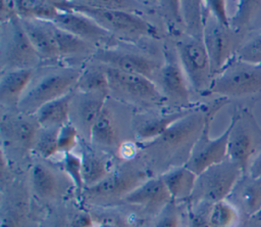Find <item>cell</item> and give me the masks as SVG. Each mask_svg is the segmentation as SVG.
Segmentation results:
<instances>
[{"instance_id": "ba28073f", "label": "cell", "mask_w": 261, "mask_h": 227, "mask_svg": "<svg viewBox=\"0 0 261 227\" xmlns=\"http://www.w3.org/2000/svg\"><path fill=\"white\" fill-rule=\"evenodd\" d=\"M105 71L109 95L112 94L115 100L141 106H155L166 101L154 81L141 75L125 73L109 66H105Z\"/></svg>"}, {"instance_id": "f35d334b", "label": "cell", "mask_w": 261, "mask_h": 227, "mask_svg": "<svg viewBox=\"0 0 261 227\" xmlns=\"http://www.w3.org/2000/svg\"><path fill=\"white\" fill-rule=\"evenodd\" d=\"M71 227H92L93 226V218L90 214L86 212L75 213L70 219Z\"/></svg>"}, {"instance_id": "cb8c5ba5", "label": "cell", "mask_w": 261, "mask_h": 227, "mask_svg": "<svg viewBox=\"0 0 261 227\" xmlns=\"http://www.w3.org/2000/svg\"><path fill=\"white\" fill-rule=\"evenodd\" d=\"M3 133L7 138L25 150L34 149L40 125L35 116H28L20 112V116L9 118L7 121L3 119Z\"/></svg>"}, {"instance_id": "e575fe53", "label": "cell", "mask_w": 261, "mask_h": 227, "mask_svg": "<svg viewBox=\"0 0 261 227\" xmlns=\"http://www.w3.org/2000/svg\"><path fill=\"white\" fill-rule=\"evenodd\" d=\"M181 214L177 207V202L171 200L159 213V217L154 227H180Z\"/></svg>"}, {"instance_id": "9a60e30c", "label": "cell", "mask_w": 261, "mask_h": 227, "mask_svg": "<svg viewBox=\"0 0 261 227\" xmlns=\"http://www.w3.org/2000/svg\"><path fill=\"white\" fill-rule=\"evenodd\" d=\"M108 100L97 118L91 132L90 143L105 149H117L122 145L121 121L117 114V105Z\"/></svg>"}, {"instance_id": "60d3db41", "label": "cell", "mask_w": 261, "mask_h": 227, "mask_svg": "<svg viewBox=\"0 0 261 227\" xmlns=\"http://www.w3.org/2000/svg\"><path fill=\"white\" fill-rule=\"evenodd\" d=\"M248 173L261 181V147L259 149V151L256 153V155L254 156V158L252 160L250 166H249V170Z\"/></svg>"}, {"instance_id": "d6a6232c", "label": "cell", "mask_w": 261, "mask_h": 227, "mask_svg": "<svg viewBox=\"0 0 261 227\" xmlns=\"http://www.w3.org/2000/svg\"><path fill=\"white\" fill-rule=\"evenodd\" d=\"M236 56L246 62L261 64V30L248 35Z\"/></svg>"}, {"instance_id": "30bf717a", "label": "cell", "mask_w": 261, "mask_h": 227, "mask_svg": "<svg viewBox=\"0 0 261 227\" xmlns=\"http://www.w3.org/2000/svg\"><path fill=\"white\" fill-rule=\"evenodd\" d=\"M41 58L32 46L17 14L2 22V72L15 69H35Z\"/></svg>"}, {"instance_id": "44dd1931", "label": "cell", "mask_w": 261, "mask_h": 227, "mask_svg": "<svg viewBox=\"0 0 261 227\" xmlns=\"http://www.w3.org/2000/svg\"><path fill=\"white\" fill-rule=\"evenodd\" d=\"M194 106L180 108L171 112L157 114L141 118L133 125L135 137L141 142H150L162 135L172 124L189 114Z\"/></svg>"}, {"instance_id": "9c48e42d", "label": "cell", "mask_w": 261, "mask_h": 227, "mask_svg": "<svg viewBox=\"0 0 261 227\" xmlns=\"http://www.w3.org/2000/svg\"><path fill=\"white\" fill-rule=\"evenodd\" d=\"M242 175L240 167L226 157L197 176L194 191L188 201L194 206L225 200Z\"/></svg>"}, {"instance_id": "83f0119b", "label": "cell", "mask_w": 261, "mask_h": 227, "mask_svg": "<svg viewBox=\"0 0 261 227\" xmlns=\"http://www.w3.org/2000/svg\"><path fill=\"white\" fill-rule=\"evenodd\" d=\"M81 158L85 188L97 185L111 172L107 158L97 151L85 149Z\"/></svg>"}, {"instance_id": "f1b7e54d", "label": "cell", "mask_w": 261, "mask_h": 227, "mask_svg": "<svg viewBox=\"0 0 261 227\" xmlns=\"http://www.w3.org/2000/svg\"><path fill=\"white\" fill-rule=\"evenodd\" d=\"M50 30L60 56H72L87 53L94 54L96 51L94 50L93 44L58 28L52 21H50Z\"/></svg>"}, {"instance_id": "3957f363", "label": "cell", "mask_w": 261, "mask_h": 227, "mask_svg": "<svg viewBox=\"0 0 261 227\" xmlns=\"http://www.w3.org/2000/svg\"><path fill=\"white\" fill-rule=\"evenodd\" d=\"M82 72L76 67H53L35 74L16 109L23 115L35 116L43 105L73 91Z\"/></svg>"}, {"instance_id": "d4e9b609", "label": "cell", "mask_w": 261, "mask_h": 227, "mask_svg": "<svg viewBox=\"0 0 261 227\" xmlns=\"http://www.w3.org/2000/svg\"><path fill=\"white\" fill-rule=\"evenodd\" d=\"M160 176L172 200L177 202L190 199L195 188L197 175L185 165L170 168Z\"/></svg>"}, {"instance_id": "ab89813d", "label": "cell", "mask_w": 261, "mask_h": 227, "mask_svg": "<svg viewBox=\"0 0 261 227\" xmlns=\"http://www.w3.org/2000/svg\"><path fill=\"white\" fill-rule=\"evenodd\" d=\"M100 227H129V225L116 215H104L100 217Z\"/></svg>"}, {"instance_id": "277c9868", "label": "cell", "mask_w": 261, "mask_h": 227, "mask_svg": "<svg viewBox=\"0 0 261 227\" xmlns=\"http://www.w3.org/2000/svg\"><path fill=\"white\" fill-rule=\"evenodd\" d=\"M59 9H69L91 17L111 36L125 39H140L154 34V28L141 16L120 10L102 8L88 5L84 2L79 4L69 2H53Z\"/></svg>"}, {"instance_id": "e0dca14e", "label": "cell", "mask_w": 261, "mask_h": 227, "mask_svg": "<svg viewBox=\"0 0 261 227\" xmlns=\"http://www.w3.org/2000/svg\"><path fill=\"white\" fill-rule=\"evenodd\" d=\"M240 213L242 219L261 212V181L249 173L243 174L226 198Z\"/></svg>"}, {"instance_id": "1f68e13d", "label": "cell", "mask_w": 261, "mask_h": 227, "mask_svg": "<svg viewBox=\"0 0 261 227\" xmlns=\"http://www.w3.org/2000/svg\"><path fill=\"white\" fill-rule=\"evenodd\" d=\"M61 128V127H60ZM60 128H40L34 145V150L47 160L59 153L58 133Z\"/></svg>"}, {"instance_id": "8d00e7d4", "label": "cell", "mask_w": 261, "mask_h": 227, "mask_svg": "<svg viewBox=\"0 0 261 227\" xmlns=\"http://www.w3.org/2000/svg\"><path fill=\"white\" fill-rule=\"evenodd\" d=\"M212 205L201 202L192 206L188 227H211L210 226V212Z\"/></svg>"}, {"instance_id": "f546056e", "label": "cell", "mask_w": 261, "mask_h": 227, "mask_svg": "<svg viewBox=\"0 0 261 227\" xmlns=\"http://www.w3.org/2000/svg\"><path fill=\"white\" fill-rule=\"evenodd\" d=\"M75 90L84 93L109 95V85L105 66L102 64L83 70Z\"/></svg>"}, {"instance_id": "4316f807", "label": "cell", "mask_w": 261, "mask_h": 227, "mask_svg": "<svg viewBox=\"0 0 261 227\" xmlns=\"http://www.w3.org/2000/svg\"><path fill=\"white\" fill-rule=\"evenodd\" d=\"M230 27L245 38L261 30V1H239L234 14L230 16Z\"/></svg>"}, {"instance_id": "6da1fadb", "label": "cell", "mask_w": 261, "mask_h": 227, "mask_svg": "<svg viewBox=\"0 0 261 227\" xmlns=\"http://www.w3.org/2000/svg\"><path fill=\"white\" fill-rule=\"evenodd\" d=\"M209 105L194 106L193 109L172 124L162 135L145 143L142 152L152 164L178 167L176 161H188L192 148L200 137L209 109Z\"/></svg>"}, {"instance_id": "d590c367", "label": "cell", "mask_w": 261, "mask_h": 227, "mask_svg": "<svg viewBox=\"0 0 261 227\" xmlns=\"http://www.w3.org/2000/svg\"><path fill=\"white\" fill-rule=\"evenodd\" d=\"M79 132L76 128L68 123L59 129L58 133V149L61 153L72 152L71 150L77 144Z\"/></svg>"}, {"instance_id": "7a4b0ae2", "label": "cell", "mask_w": 261, "mask_h": 227, "mask_svg": "<svg viewBox=\"0 0 261 227\" xmlns=\"http://www.w3.org/2000/svg\"><path fill=\"white\" fill-rule=\"evenodd\" d=\"M207 94H217L234 102V108H250L261 100V64L237 56L214 76Z\"/></svg>"}, {"instance_id": "74e56055", "label": "cell", "mask_w": 261, "mask_h": 227, "mask_svg": "<svg viewBox=\"0 0 261 227\" xmlns=\"http://www.w3.org/2000/svg\"><path fill=\"white\" fill-rule=\"evenodd\" d=\"M208 12L215 17L220 24L230 27V17L226 11V2L222 0H214L205 2Z\"/></svg>"}, {"instance_id": "ac0fdd59", "label": "cell", "mask_w": 261, "mask_h": 227, "mask_svg": "<svg viewBox=\"0 0 261 227\" xmlns=\"http://www.w3.org/2000/svg\"><path fill=\"white\" fill-rule=\"evenodd\" d=\"M155 81L157 82L156 85L158 89L166 100L180 104H189L190 85L178 62L169 61L164 63Z\"/></svg>"}, {"instance_id": "52a82bcc", "label": "cell", "mask_w": 261, "mask_h": 227, "mask_svg": "<svg viewBox=\"0 0 261 227\" xmlns=\"http://www.w3.org/2000/svg\"><path fill=\"white\" fill-rule=\"evenodd\" d=\"M148 179L146 170L135 165H126L111 171L97 185L85 188L82 195L86 201L92 205H112L116 201H123L132 191Z\"/></svg>"}, {"instance_id": "2e32d148", "label": "cell", "mask_w": 261, "mask_h": 227, "mask_svg": "<svg viewBox=\"0 0 261 227\" xmlns=\"http://www.w3.org/2000/svg\"><path fill=\"white\" fill-rule=\"evenodd\" d=\"M58 28L91 43L99 44L110 39L111 35L91 17L69 9H59L52 21Z\"/></svg>"}, {"instance_id": "4fadbf2b", "label": "cell", "mask_w": 261, "mask_h": 227, "mask_svg": "<svg viewBox=\"0 0 261 227\" xmlns=\"http://www.w3.org/2000/svg\"><path fill=\"white\" fill-rule=\"evenodd\" d=\"M93 57L105 66L125 73L141 75L152 81H154V79L156 80L157 75L162 67L158 61L150 56L129 50L100 48L94 52Z\"/></svg>"}, {"instance_id": "7402d4cb", "label": "cell", "mask_w": 261, "mask_h": 227, "mask_svg": "<svg viewBox=\"0 0 261 227\" xmlns=\"http://www.w3.org/2000/svg\"><path fill=\"white\" fill-rule=\"evenodd\" d=\"M31 184L34 193L45 201L59 198L64 190L60 175L53 168L40 162L32 167Z\"/></svg>"}, {"instance_id": "ffe728a7", "label": "cell", "mask_w": 261, "mask_h": 227, "mask_svg": "<svg viewBox=\"0 0 261 227\" xmlns=\"http://www.w3.org/2000/svg\"><path fill=\"white\" fill-rule=\"evenodd\" d=\"M20 21L32 46L41 60H51L60 57L50 30V21L29 18H20Z\"/></svg>"}, {"instance_id": "4dcf8cb0", "label": "cell", "mask_w": 261, "mask_h": 227, "mask_svg": "<svg viewBox=\"0 0 261 227\" xmlns=\"http://www.w3.org/2000/svg\"><path fill=\"white\" fill-rule=\"evenodd\" d=\"M242 220L238 210L226 199L212 205L209 217L211 227H238Z\"/></svg>"}, {"instance_id": "5bb4252c", "label": "cell", "mask_w": 261, "mask_h": 227, "mask_svg": "<svg viewBox=\"0 0 261 227\" xmlns=\"http://www.w3.org/2000/svg\"><path fill=\"white\" fill-rule=\"evenodd\" d=\"M108 95L97 93H84L74 89L70 102L69 120L76 128L79 134L90 142L92 128L99 117Z\"/></svg>"}, {"instance_id": "d6986e66", "label": "cell", "mask_w": 261, "mask_h": 227, "mask_svg": "<svg viewBox=\"0 0 261 227\" xmlns=\"http://www.w3.org/2000/svg\"><path fill=\"white\" fill-rule=\"evenodd\" d=\"M171 200L161 176H158L156 178H149L132 191L123 201L141 207L152 213L158 212L159 214Z\"/></svg>"}, {"instance_id": "b9f144b4", "label": "cell", "mask_w": 261, "mask_h": 227, "mask_svg": "<svg viewBox=\"0 0 261 227\" xmlns=\"http://www.w3.org/2000/svg\"><path fill=\"white\" fill-rule=\"evenodd\" d=\"M238 227H261V212L242 220Z\"/></svg>"}, {"instance_id": "8fae6325", "label": "cell", "mask_w": 261, "mask_h": 227, "mask_svg": "<svg viewBox=\"0 0 261 227\" xmlns=\"http://www.w3.org/2000/svg\"><path fill=\"white\" fill-rule=\"evenodd\" d=\"M244 40L245 37L242 34L231 27L220 24L206 8L203 42L210 58L213 78L236 56Z\"/></svg>"}, {"instance_id": "484cf974", "label": "cell", "mask_w": 261, "mask_h": 227, "mask_svg": "<svg viewBox=\"0 0 261 227\" xmlns=\"http://www.w3.org/2000/svg\"><path fill=\"white\" fill-rule=\"evenodd\" d=\"M73 91L43 105L35 115L41 128H60L68 123Z\"/></svg>"}, {"instance_id": "8992f818", "label": "cell", "mask_w": 261, "mask_h": 227, "mask_svg": "<svg viewBox=\"0 0 261 227\" xmlns=\"http://www.w3.org/2000/svg\"><path fill=\"white\" fill-rule=\"evenodd\" d=\"M227 103H229L227 98L218 97L209 105L204 129L185 164V166L197 176L208 168L221 163L227 156V141L230 132V125H228L226 130L217 138L211 139L209 135L210 126L214 116Z\"/></svg>"}, {"instance_id": "5b68a950", "label": "cell", "mask_w": 261, "mask_h": 227, "mask_svg": "<svg viewBox=\"0 0 261 227\" xmlns=\"http://www.w3.org/2000/svg\"><path fill=\"white\" fill-rule=\"evenodd\" d=\"M227 141V158L247 174L249 166L261 147V127L252 109L233 108Z\"/></svg>"}, {"instance_id": "603a6c76", "label": "cell", "mask_w": 261, "mask_h": 227, "mask_svg": "<svg viewBox=\"0 0 261 227\" xmlns=\"http://www.w3.org/2000/svg\"><path fill=\"white\" fill-rule=\"evenodd\" d=\"M35 75V69H15L2 72L0 79V101L6 106H15Z\"/></svg>"}, {"instance_id": "7c38bea8", "label": "cell", "mask_w": 261, "mask_h": 227, "mask_svg": "<svg viewBox=\"0 0 261 227\" xmlns=\"http://www.w3.org/2000/svg\"><path fill=\"white\" fill-rule=\"evenodd\" d=\"M176 48L178 61L189 85L196 92L207 94L213 75L203 38H195L188 35L177 43Z\"/></svg>"}, {"instance_id": "836d02e7", "label": "cell", "mask_w": 261, "mask_h": 227, "mask_svg": "<svg viewBox=\"0 0 261 227\" xmlns=\"http://www.w3.org/2000/svg\"><path fill=\"white\" fill-rule=\"evenodd\" d=\"M63 169L67 175V178L74 185L79 193L82 194L85 189L82 171V158L72 152L63 153Z\"/></svg>"}]
</instances>
